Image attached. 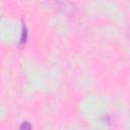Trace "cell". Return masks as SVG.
Returning <instances> with one entry per match:
<instances>
[{
  "label": "cell",
  "instance_id": "obj_3",
  "mask_svg": "<svg viewBox=\"0 0 130 130\" xmlns=\"http://www.w3.org/2000/svg\"><path fill=\"white\" fill-rule=\"evenodd\" d=\"M30 128H31V126L28 124V122H24L20 125V129H30Z\"/></svg>",
  "mask_w": 130,
  "mask_h": 130
},
{
  "label": "cell",
  "instance_id": "obj_1",
  "mask_svg": "<svg viewBox=\"0 0 130 130\" xmlns=\"http://www.w3.org/2000/svg\"><path fill=\"white\" fill-rule=\"evenodd\" d=\"M48 2L53 9L64 15L72 16L75 14L76 7L70 0H48Z\"/></svg>",
  "mask_w": 130,
  "mask_h": 130
},
{
  "label": "cell",
  "instance_id": "obj_2",
  "mask_svg": "<svg viewBox=\"0 0 130 130\" xmlns=\"http://www.w3.org/2000/svg\"><path fill=\"white\" fill-rule=\"evenodd\" d=\"M27 40V29L26 26L23 24L22 25V31H21V38H20V45H24Z\"/></svg>",
  "mask_w": 130,
  "mask_h": 130
}]
</instances>
